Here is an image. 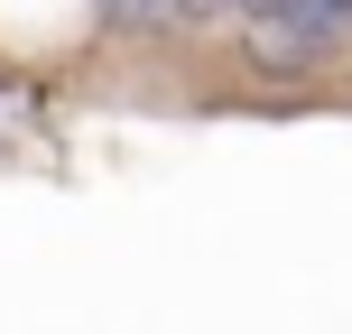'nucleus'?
I'll list each match as a JSON object with an SVG mask.
<instances>
[{"label":"nucleus","instance_id":"obj_1","mask_svg":"<svg viewBox=\"0 0 352 334\" xmlns=\"http://www.w3.org/2000/svg\"><path fill=\"white\" fill-rule=\"evenodd\" d=\"M287 19H306L316 37H334V28H352V0H278Z\"/></svg>","mask_w":352,"mask_h":334},{"label":"nucleus","instance_id":"obj_2","mask_svg":"<svg viewBox=\"0 0 352 334\" xmlns=\"http://www.w3.org/2000/svg\"><path fill=\"white\" fill-rule=\"evenodd\" d=\"M176 10H195V19H204V10H232V0H176Z\"/></svg>","mask_w":352,"mask_h":334},{"label":"nucleus","instance_id":"obj_3","mask_svg":"<svg viewBox=\"0 0 352 334\" xmlns=\"http://www.w3.org/2000/svg\"><path fill=\"white\" fill-rule=\"evenodd\" d=\"M232 10H241V19H250V10H278V0H232Z\"/></svg>","mask_w":352,"mask_h":334}]
</instances>
